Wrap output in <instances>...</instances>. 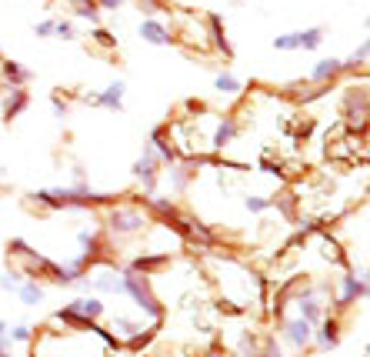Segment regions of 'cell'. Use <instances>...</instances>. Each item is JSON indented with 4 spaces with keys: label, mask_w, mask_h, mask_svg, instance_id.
Wrapping results in <instances>:
<instances>
[{
    "label": "cell",
    "mask_w": 370,
    "mask_h": 357,
    "mask_svg": "<svg viewBox=\"0 0 370 357\" xmlns=\"http://www.w3.org/2000/svg\"><path fill=\"white\" fill-rule=\"evenodd\" d=\"M150 214L144 204H130V201H110L103 204V224L100 230L110 241H130V237H144L150 230Z\"/></svg>",
    "instance_id": "obj_1"
},
{
    "label": "cell",
    "mask_w": 370,
    "mask_h": 357,
    "mask_svg": "<svg viewBox=\"0 0 370 357\" xmlns=\"http://www.w3.org/2000/svg\"><path fill=\"white\" fill-rule=\"evenodd\" d=\"M123 297H130V301L137 304V310L147 317L150 324H164L167 307H164V301L157 297L150 278H140V274H134V271H123Z\"/></svg>",
    "instance_id": "obj_2"
},
{
    "label": "cell",
    "mask_w": 370,
    "mask_h": 357,
    "mask_svg": "<svg viewBox=\"0 0 370 357\" xmlns=\"http://www.w3.org/2000/svg\"><path fill=\"white\" fill-rule=\"evenodd\" d=\"M334 314H341L347 307H354L357 301H367V271H354V267H344L341 278L334 281Z\"/></svg>",
    "instance_id": "obj_3"
},
{
    "label": "cell",
    "mask_w": 370,
    "mask_h": 357,
    "mask_svg": "<svg viewBox=\"0 0 370 357\" xmlns=\"http://www.w3.org/2000/svg\"><path fill=\"white\" fill-rule=\"evenodd\" d=\"M130 174H134V180L140 184L144 197H153V194H157V184H160V174H164V164H160V160H157V153L144 144V151H140V157L134 160Z\"/></svg>",
    "instance_id": "obj_4"
},
{
    "label": "cell",
    "mask_w": 370,
    "mask_h": 357,
    "mask_svg": "<svg viewBox=\"0 0 370 357\" xmlns=\"http://www.w3.org/2000/svg\"><path fill=\"white\" fill-rule=\"evenodd\" d=\"M277 334H280V341L287 344V347H294L297 354H304V351H310V344H314V328L304 321V317H277Z\"/></svg>",
    "instance_id": "obj_5"
},
{
    "label": "cell",
    "mask_w": 370,
    "mask_h": 357,
    "mask_svg": "<svg viewBox=\"0 0 370 357\" xmlns=\"http://www.w3.org/2000/svg\"><path fill=\"white\" fill-rule=\"evenodd\" d=\"M314 251H317V257H321L327 267H334V271H344V267H350V257H347L344 244L330 234V230H314Z\"/></svg>",
    "instance_id": "obj_6"
},
{
    "label": "cell",
    "mask_w": 370,
    "mask_h": 357,
    "mask_svg": "<svg viewBox=\"0 0 370 357\" xmlns=\"http://www.w3.org/2000/svg\"><path fill=\"white\" fill-rule=\"evenodd\" d=\"M244 134V124L237 121V114H223V117H217L214 121V127H210V137H207V151L221 153L227 151L237 137Z\"/></svg>",
    "instance_id": "obj_7"
},
{
    "label": "cell",
    "mask_w": 370,
    "mask_h": 357,
    "mask_svg": "<svg viewBox=\"0 0 370 357\" xmlns=\"http://www.w3.org/2000/svg\"><path fill=\"white\" fill-rule=\"evenodd\" d=\"M341 331H344V328H341V314H334V310H330L321 324L314 328V344H310V347H317L321 354L337 351V347H341Z\"/></svg>",
    "instance_id": "obj_8"
},
{
    "label": "cell",
    "mask_w": 370,
    "mask_h": 357,
    "mask_svg": "<svg viewBox=\"0 0 370 357\" xmlns=\"http://www.w3.org/2000/svg\"><path fill=\"white\" fill-rule=\"evenodd\" d=\"M123 94H127V84H123V80H114V84H107L100 94H80V101L90 103V107H100V110H110V114H121Z\"/></svg>",
    "instance_id": "obj_9"
},
{
    "label": "cell",
    "mask_w": 370,
    "mask_h": 357,
    "mask_svg": "<svg viewBox=\"0 0 370 357\" xmlns=\"http://www.w3.org/2000/svg\"><path fill=\"white\" fill-rule=\"evenodd\" d=\"M137 34H140L144 44H153V47H171L173 44V27H167L157 17H144L140 27H137Z\"/></svg>",
    "instance_id": "obj_10"
},
{
    "label": "cell",
    "mask_w": 370,
    "mask_h": 357,
    "mask_svg": "<svg viewBox=\"0 0 370 357\" xmlns=\"http://www.w3.org/2000/svg\"><path fill=\"white\" fill-rule=\"evenodd\" d=\"M27 107H30V90L27 87H7L3 90V103H0V117L10 124V121H17L24 114Z\"/></svg>",
    "instance_id": "obj_11"
},
{
    "label": "cell",
    "mask_w": 370,
    "mask_h": 357,
    "mask_svg": "<svg viewBox=\"0 0 370 357\" xmlns=\"http://www.w3.org/2000/svg\"><path fill=\"white\" fill-rule=\"evenodd\" d=\"M194 167H197V160H180V157H177V160L171 164V171H167V174H160V177H167V184H171L173 194H184V190L190 187V180L197 177V171H194Z\"/></svg>",
    "instance_id": "obj_12"
},
{
    "label": "cell",
    "mask_w": 370,
    "mask_h": 357,
    "mask_svg": "<svg viewBox=\"0 0 370 357\" xmlns=\"http://www.w3.org/2000/svg\"><path fill=\"white\" fill-rule=\"evenodd\" d=\"M147 147H150L153 153H157V160H160L164 167H171L173 160H177V151H173V144H171V134H167V124H157V127L150 130Z\"/></svg>",
    "instance_id": "obj_13"
},
{
    "label": "cell",
    "mask_w": 370,
    "mask_h": 357,
    "mask_svg": "<svg viewBox=\"0 0 370 357\" xmlns=\"http://www.w3.org/2000/svg\"><path fill=\"white\" fill-rule=\"evenodd\" d=\"M67 307H71L74 314H80L84 321H90V324H100V317L107 314V304L100 301L97 294H84V297H74V301H71Z\"/></svg>",
    "instance_id": "obj_14"
},
{
    "label": "cell",
    "mask_w": 370,
    "mask_h": 357,
    "mask_svg": "<svg viewBox=\"0 0 370 357\" xmlns=\"http://www.w3.org/2000/svg\"><path fill=\"white\" fill-rule=\"evenodd\" d=\"M337 77H341V60H337V57H323V60H317V64L310 67L307 84H314V87H330Z\"/></svg>",
    "instance_id": "obj_15"
},
{
    "label": "cell",
    "mask_w": 370,
    "mask_h": 357,
    "mask_svg": "<svg viewBox=\"0 0 370 357\" xmlns=\"http://www.w3.org/2000/svg\"><path fill=\"white\" fill-rule=\"evenodd\" d=\"M0 77H3V87L0 90H7V87H27L30 84V71L21 67L17 60H7V57H0Z\"/></svg>",
    "instance_id": "obj_16"
},
{
    "label": "cell",
    "mask_w": 370,
    "mask_h": 357,
    "mask_svg": "<svg viewBox=\"0 0 370 357\" xmlns=\"http://www.w3.org/2000/svg\"><path fill=\"white\" fill-rule=\"evenodd\" d=\"M207 40H210V47L223 57H230V44H227V34H223V21L217 14H207Z\"/></svg>",
    "instance_id": "obj_17"
},
{
    "label": "cell",
    "mask_w": 370,
    "mask_h": 357,
    "mask_svg": "<svg viewBox=\"0 0 370 357\" xmlns=\"http://www.w3.org/2000/svg\"><path fill=\"white\" fill-rule=\"evenodd\" d=\"M17 297L24 301V307H40L44 304V297H47V291H44V284L40 281H21Z\"/></svg>",
    "instance_id": "obj_18"
},
{
    "label": "cell",
    "mask_w": 370,
    "mask_h": 357,
    "mask_svg": "<svg viewBox=\"0 0 370 357\" xmlns=\"http://www.w3.org/2000/svg\"><path fill=\"white\" fill-rule=\"evenodd\" d=\"M367 53H370V44L360 40V47L350 53L347 60H341V74H357V71L364 74V71H367Z\"/></svg>",
    "instance_id": "obj_19"
},
{
    "label": "cell",
    "mask_w": 370,
    "mask_h": 357,
    "mask_svg": "<svg viewBox=\"0 0 370 357\" xmlns=\"http://www.w3.org/2000/svg\"><path fill=\"white\" fill-rule=\"evenodd\" d=\"M214 90H217L221 97H241V94H244V80H237L234 74L223 71V74L214 77Z\"/></svg>",
    "instance_id": "obj_20"
},
{
    "label": "cell",
    "mask_w": 370,
    "mask_h": 357,
    "mask_svg": "<svg viewBox=\"0 0 370 357\" xmlns=\"http://www.w3.org/2000/svg\"><path fill=\"white\" fill-rule=\"evenodd\" d=\"M71 3V14L80 17V21H90V24H100V10L94 0H67Z\"/></svg>",
    "instance_id": "obj_21"
},
{
    "label": "cell",
    "mask_w": 370,
    "mask_h": 357,
    "mask_svg": "<svg viewBox=\"0 0 370 357\" xmlns=\"http://www.w3.org/2000/svg\"><path fill=\"white\" fill-rule=\"evenodd\" d=\"M244 210L247 214H267V210H273V197H267V194H244Z\"/></svg>",
    "instance_id": "obj_22"
},
{
    "label": "cell",
    "mask_w": 370,
    "mask_h": 357,
    "mask_svg": "<svg viewBox=\"0 0 370 357\" xmlns=\"http://www.w3.org/2000/svg\"><path fill=\"white\" fill-rule=\"evenodd\" d=\"M323 44V27H307L300 30V51H317Z\"/></svg>",
    "instance_id": "obj_23"
},
{
    "label": "cell",
    "mask_w": 370,
    "mask_h": 357,
    "mask_svg": "<svg viewBox=\"0 0 370 357\" xmlns=\"http://www.w3.org/2000/svg\"><path fill=\"white\" fill-rule=\"evenodd\" d=\"M273 51H300V30H291V34L273 37Z\"/></svg>",
    "instance_id": "obj_24"
},
{
    "label": "cell",
    "mask_w": 370,
    "mask_h": 357,
    "mask_svg": "<svg viewBox=\"0 0 370 357\" xmlns=\"http://www.w3.org/2000/svg\"><path fill=\"white\" fill-rule=\"evenodd\" d=\"M90 40H94L97 47H103V51H114V47H117V37H114L110 30H103V27H94V30H90Z\"/></svg>",
    "instance_id": "obj_25"
},
{
    "label": "cell",
    "mask_w": 370,
    "mask_h": 357,
    "mask_svg": "<svg viewBox=\"0 0 370 357\" xmlns=\"http://www.w3.org/2000/svg\"><path fill=\"white\" fill-rule=\"evenodd\" d=\"M21 274L10 267V271H0V291H7V294H17V287H21Z\"/></svg>",
    "instance_id": "obj_26"
},
{
    "label": "cell",
    "mask_w": 370,
    "mask_h": 357,
    "mask_svg": "<svg viewBox=\"0 0 370 357\" xmlns=\"http://www.w3.org/2000/svg\"><path fill=\"white\" fill-rule=\"evenodd\" d=\"M7 337H10V344H34V328L17 324V328H10V331H7Z\"/></svg>",
    "instance_id": "obj_27"
},
{
    "label": "cell",
    "mask_w": 370,
    "mask_h": 357,
    "mask_svg": "<svg viewBox=\"0 0 370 357\" xmlns=\"http://www.w3.org/2000/svg\"><path fill=\"white\" fill-rule=\"evenodd\" d=\"M53 37H60V40H77L74 21H53Z\"/></svg>",
    "instance_id": "obj_28"
},
{
    "label": "cell",
    "mask_w": 370,
    "mask_h": 357,
    "mask_svg": "<svg viewBox=\"0 0 370 357\" xmlns=\"http://www.w3.org/2000/svg\"><path fill=\"white\" fill-rule=\"evenodd\" d=\"M137 7L144 10V17H157L164 10V0H137Z\"/></svg>",
    "instance_id": "obj_29"
},
{
    "label": "cell",
    "mask_w": 370,
    "mask_h": 357,
    "mask_svg": "<svg viewBox=\"0 0 370 357\" xmlns=\"http://www.w3.org/2000/svg\"><path fill=\"white\" fill-rule=\"evenodd\" d=\"M50 107H53V117H67V114H71V103L64 101L60 94H53V97H50Z\"/></svg>",
    "instance_id": "obj_30"
},
{
    "label": "cell",
    "mask_w": 370,
    "mask_h": 357,
    "mask_svg": "<svg viewBox=\"0 0 370 357\" xmlns=\"http://www.w3.org/2000/svg\"><path fill=\"white\" fill-rule=\"evenodd\" d=\"M34 34H37V37H53V17H50V21H40V24H34Z\"/></svg>",
    "instance_id": "obj_31"
},
{
    "label": "cell",
    "mask_w": 370,
    "mask_h": 357,
    "mask_svg": "<svg viewBox=\"0 0 370 357\" xmlns=\"http://www.w3.org/2000/svg\"><path fill=\"white\" fill-rule=\"evenodd\" d=\"M97 3V10H121L127 0H94Z\"/></svg>",
    "instance_id": "obj_32"
},
{
    "label": "cell",
    "mask_w": 370,
    "mask_h": 357,
    "mask_svg": "<svg viewBox=\"0 0 370 357\" xmlns=\"http://www.w3.org/2000/svg\"><path fill=\"white\" fill-rule=\"evenodd\" d=\"M10 351H14V344H10V337H3L0 341V357H10Z\"/></svg>",
    "instance_id": "obj_33"
},
{
    "label": "cell",
    "mask_w": 370,
    "mask_h": 357,
    "mask_svg": "<svg viewBox=\"0 0 370 357\" xmlns=\"http://www.w3.org/2000/svg\"><path fill=\"white\" fill-rule=\"evenodd\" d=\"M7 331H10V324H7V321H3V317H0V341H3V337H7Z\"/></svg>",
    "instance_id": "obj_34"
}]
</instances>
